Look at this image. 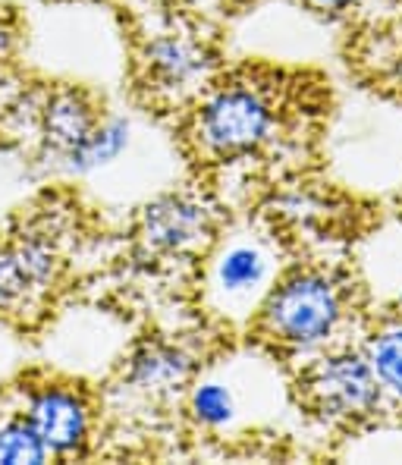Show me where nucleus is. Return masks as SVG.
<instances>
[{
	"label": "nucleus",
	"instance_id": "1",
	"mask_svg": "<svg viewBox=\"0 0 402 465\" xmlns=\"http://www.w3.org/2000/svg\"><path fill=\"white\" fill-rule=\"evenodd\" d=\"M346 314V292L318 271H299L270 290L261 305V331L286 349H309L337 333Z\"/></svg>",
	"mask_w": 402,
	"mask_h": 465
},
{
	"label": "nucleus",
	"instance_id": "2",
	"mask_svg": "<svg viewBox=\"0 0 402 465\" xmlns=\"http://www.w3.org/2000/svg\"><path fill=\"white\" fill-rule=\"evenodd\" d=\"M274 133V104L255 85H223L201 104L195 135L211 154L240 157L261 148Z\"/></svg>",
	"mask_w": 402,
	"mask_h": 465
},
{
	"label": "nucleus",
	"instance_id": "3",
	"mask_svg": "<svg viewBox=\"0 0 402 465\" xmlns=\"http://www.w3.org/2000/svg\"><path fill=\"white\" fill-rule=\"evenodd\" d=\"M302 400L330 421H356L377 412L384 393L368 355L339 349L309 365L302 374Z\"/></svg>",
	"mask_w": 402,
	"mask_h": 465
},
{
	"label": "nucleus",
	"instance_id": "4",
	"mask_svg": "<svg viewBox=\"0 0 402 465\" xmlns=\"http://www.w3.org/2000/svg\"><path fill=\"white\" fill-rule=\"evenodd\" d=\"M214 230L211 211L201 198L176 193L163 195L142 211L139 236L158 255H186L199 249Z\"/></svg>",
	"mask_w": 402,
	"mask_h": 465
},
{
	"label": "nucleus",
	"instance_id": "5",
	"mask_svg": "<svg viewBox=\"0 0 402 465\" xmlns=\"http://www.w3.org/2000/svg\"><path fill=\"white\" fill-rule=\"evenodd\" d=\"M25 419L44 440V447L57 456L79 453L88 440L92 415L79 393L66 387H44L25 406Z\"/></svg>",
	"mask_w": 402,
	"mask_h": 465
},
{
	"label": "nucleus",
	"instance_id": "6",
	"mask_svg": "<svg viewBox=\"0 0 402 465\" xmlns=\"http://www.w3.org/2000/svg\"><path fill=\"white\" fill-rule=\"evenodd\" d=\"M57 273V255L38 236L0 245V309H19L38 299Z\"/></svg>",
	"mask_w": 402,
	"mask_h": 465
},
{
	"label": "nucleus",
	"instance_id": "7",
	"mask_svg": "<svg viewBox=\"0 0 402 465\" xmlns=\"http://www.w3.org/2000/svg\"><path fill=\"white\" fill-rule=\"evenodd\" d=\"M94 107L79 92H57L41 111V135L57 161H66L98 126Z\"/></svg>",
	"mask_w": 402,
	"mask_h": 465
},
{
	"label": "nucleus",
	"instance_id": "8",
	"mask_svg": "<svg viewBox=\"0 0 402 465\" xmlns=\"http://www.w3.org/2000/svg\"><path fill=\"white\" fill-rule=\"evenodd\" d=\"M145 64L161 88H189L208 70V54L186 35H161L148 47Z\"/></svg>",
	"mask_w": 402,
	"mask_h": 465
},
{
	"label": "nucleus",
	"instance_id": "9",
	"mask_svg": "<svg viewBox=\"0 0 402 465\" xmlns=\"http://www.w3.org/2000/svg\"><path fill=\"white\" fill-rule=\"evenodd\" d=\"M270 277V258L261 245L255 242H236L217 258L214 268V286L227 299L245 302L251 299Z\"/></svg>",
	"mask_w": 402,
	"mask_h": 465
},
{
	"label": "nucleus",
	"instance_id": "10",
	"mask_svg": "<svg viewBox=\"0 0 402 465\" xmlns=\"http://www.w3.org/2000/svg\"><path fill=\"white\" fill-rule=\"evenodd\" d=\"M189 374V359L173 346H145L129 365V381L148 393H163L182 384Z\"/></svg>",
	"mask_w": 402,
	"mask_h": 465
},
{
	"label": "nucleus",
	"instance_id": "11",
	"mask_svg": "<svg viewBox=\"0 0 402 465\" xmlns=\"http://www.w3.org/2000/svg\"><path fill=\"white\" fill-rule=\"evenodd\" d=\"M126 145H129V123L120 120V116H111V120H101L98 126L92 129V135H88L64 163L70 170H76V173H88V170L113 163L126 152Z\"/></svg>",
	"mask_w": 402,
	"mask_h": 465
},
{
	"label": "nucleus",
	"instance_id": "12",
	"mask_svg": "<svg viewBox=\"0 0 402 465\" xmlns=\"http://www.w3.org/2000/svg\"><path fill=\"white\" fill-rule=\"evenodd\" d=\"M365 355L374 368L380 393L390 396L397 406H402V321L374 333Z\"/></svg>",
	"mask_w": 402,
	"mask_h": 465
},
{
	"label": "nucleus",
	"instance_id": "13",
	"mask_svg": "<svg viewBox=\"0 0 402 465\" xmlns=\"http://www.w3.org/2000/svg\"><path fill=\"white\" fill-rule=\"evenodd\" d=\"M47 456H51V450L35 434L29 419H13L0 425V462L4 465H38Z\"/></svg>",
	"mask_w": 402,
	"mask_h": 465
},
{
	"label": "nucleus",
	"instance_id": "14",
	"mask_svg": "<svg viewBox=\"0 0 402 465\" xmlns=\"http://www.w3.org/2000/svg\"><path fill=\"white\" fill-rule=\"evenodd\" d=\"M189 409L192 415L208 428H221L227 421H233L236 415V396L227 384H217V381H204L192 390L189 396Z\"/></svg>",
	"mask_w": 402,
	"mask_h": 465
},
{
	"label": "nucleus",
	"instance_id": "15",
	"mask_svg": "<svg viewBox=\"0 0 402 465\" xmlns=\"http://www.w3.org/2000/svg\"><path fill=\"white\" fill-rule=\"evenodd\" d=\"M10 47H13V29L0 19V60L10 54Z\"/></svg>",
	"mask_w": 402,
	"mask_h": 465
},
{
	"label": "nucleus",
	"instance_id": "16",
	"mask_svg": "<svg viewBox=\"0 0 402 465\" xmlns=\"http://www.w3.org/2000/svg\"><path fill=\"white\" fill-rule=\"evenodd\" d=\"M311 4L327 6V10H343V6H352V4H358V0H311Z\"/></svg>",
	"mask_w": 402,
	"mask_h": 465
},
{
	"label": "nucleus",
	"instance_id": "17",
	"mask_svg": "<svg viewBox=\"0 0 402 465\" xmlns=\"http://www.w3.org/2000/svg\"><path fill=\"white\" fill-rule=\"evenodd\" d=\"M397 302H399V309H402V290H399V296H397Z\"/></svg>",
	"mask_w": 402,
	"mask_h": 465
}]
</instances>
